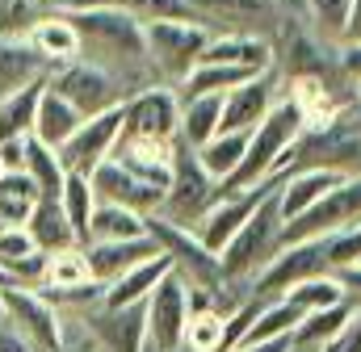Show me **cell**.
Returning a JSON list of instances; mask_svg holds the SVG:
<instances>
[{
    "label": "cell",
    "mask_w": 361,
    "mask_h": 352,
    "mask_svg": "<svg viewBox=\"0 0 361 352\" xmlns=\"http://www.w3.org/2000/svg\"><path fill=\"white\" fill-rule=\"evenodd\" d=\"M80 252H85V260H89V277L97 285H109V281H118L126 268L160 256V248L152 244V235H143V239H114V244H85Z\"/></svg>",
    "instance_id": "19"
},
{
    "label": "cell",
    "mask_w": 361,
    "mask_h": 352,
    "mask_svg": "<svg viewBox=\"0 0 361 352\" xmlns=\"http://www.w3.org/2000/svg\"><path fill=\"white\" fill-rule=\"evenodd\" d=\"M357 101H361V76H357Z\"/></svg>",
    "instance_id": "48"
},
{
    "label": "cell",
    "mask_w": 361,
    "mask_h": 352,
    "mask_svg": "<svg viewBox=\"0 0 361 352\" xmlns=\"http://www.w3.org/2000/svg\"><path fill=\"white\" fill-rule=\"evenodd\" d=\"M173 272V264L169 256H152V260L135 264V268H126L118 281H109L105 285V294H101V306L105 310H122V306H139V302H147V294L164 281Z\"/></svg>",
    "instance_id": "22"
},
{
    "label": "cell",
    "mask_w": 361,
    "mask_h": 352,
    "mask_svg": "<svg viewBox=\"0 0 361 352\" xmlns=\"http://www.w3.org/2000/svg\"><path fill=\"white\" fill-rule=\"evenodd\" d=\"M147 352H180L189 323V285L180 272H169L147 294Z\"/></svg>",
    "instance_id": "11"
},
{
    "label": "cell",
    "mask_w": 361,
    "mask_h": 352,
    "mask_svg": "<svg viewBox=\"0 0 361 352\" xmlns=\"http://www.w3.org/2000/svg\"><path fill=\"white\" fill-rule=\"evenodd\" d=\"M311 17L324 25V34H336L345 38V25H349V13H353V0H307Z\"/></svg>",
    "instance_id": "41"
},
{
    "label": "cell",
    "mask_w": 361,
    "mask_h": 352,
    "mask_svg": "<svg viewBox=\"0 0 361 352\" xmlns=\"http://www.w3.org/2000/svg\"><path fill=\"white\" fill-rule=\"evenodd\" d=\"M0 197H21V201H42L38 184L30 180V172H4L0 176Z\"/></svg>",
    "instance_id": "42"
},
{
    "label": "cell",
    "mask_w": 361,
    "mask_h": 352,
    "mask_svg": "<svg viewBox=\"0 0 361 352\" xmlns=\"http://www.w3.org/2000/svg\"><path fill=\"white\" fill-rule=\"evenodd\" d=\"M223 126V92H206V96H185L180 101V130L177 139L185 147H206Z\"/></svg>",
    "instance_id": "27"
},
{
    "label": "cell",
    "mask_w": 361,
    "mask_h": 352,
    "mask_svg": "<svg viewBox=\"0 0 361 352\" xmlns=\"http://www.w3.org/2000/svg\"><path fill=\"white\" fill-rule=\"evenodd\" d=\"M302 323V310L290 306L286 298H273L265 302V310L257 315V323L248 327V336L240 340V348H252V344H265V340H281V336H294V327ZM235 348V352H240Z\"/></svg>",
    "instance_id": "33"
},
{
    "label": "cell",
    "mask_w": 361,
    "mask_h": 352,
    "mask_svg": "<svg viewBox=\"0 0 361 352\" xmlns=\"http://www.w3.org/2000/svg\"><path fill=\"white\" fill-rule=\"evenodd\" d=\"M345 180V172H328V168H307V172H290L277 180V210L281 222L298 218L302 210H311L319 197H328L336 184Z\"/></svg>",
    "instance_id": "21"
},
{
    "label": "cell",
    "mask_w": 361,
    "mask_h": 352,
    "mask_svg": "<svg viewBox=\"0 0 361 352\" xmlns=\"http://www.w3.org/2000/svg\"><path fill=\"white\" fill-rule=\"evenodd\" d=\"M319 272H332L328 268V256H324V239H302V244H286V248H277V256H273L252 281V294L257 298H281L286 289H294L298 281H311V277H319Z\"/></svg>",
    "instance_id": "12"
},
{
    "label": "cell",
    "mask_w": 361,
    "mask_h": 352,
    "mask_svg": "<svg viewBox=\"0 0 361 352\" xmlns=\"http://www.w3.org/2000/svg\"><path fill=\"white\" fill-rule=\"evenodd\" d=\"M349 222H361V176H345L328 197H319L311 210L290 218L281 227V248L302 244V239H324V235H332Z\"/></svg>",
    "instance_id": "9"
},
{
    "label": "cell",
    "mask_w": 361,
    "mask_h": 352,
    "mask_svg": "<svg viewBox=\"0 0 361 352\" xmlns=\"http://www.w3.org/2000/svg\"><path fill=\"white\" fill-rule=\"evenodd\" d=\"M25 231H30V239L38 244L42 256L80 248V239H76V231H72V222H68V214H63L59 201H38L34 214H30V222H25Z\"/></svg>",
    "instance_id": "29"
},
{
    "label": "cell",
    "mask_w": 361,
    "mask_h": 352,
    "mask_svg": "<svg viewBox=\"0 0 361 352\" xmlns=\"http://www.w3.org/2000/svg\"><path fill=\"white\" fill-rule=\"evenodd\" d=\"M324 256H328V268H349V264H361V222H349L332 235H324Z\"/></svg>",
    "instance_id": "40"
},
{
    "label": "cell",
    "mask_w": 361,
    "mask_h": 352,
    "mask_svg": "<svg viewBox=\"0 0 361 352\" xmlns=\"http://www.w3.org/2000/svg\"><path fill=\"white\" fill-rule=\"evenodd\" d=\"M47 72H51V63L21 34H0V92H13Z\"/></svg>",
    "instance_id": "26"
},
{
    "label": "cell",
    "mask_w": 361,
    "mask_h": 352,
    "mask_svg": "<svg viewBox=\"0 0 361 352\" xmlns=\"http://www.w3.org/2000/svg\"><path fill=\"white\" fill-rule=\"evenodd\" d=\"M180 130V96L173 84H147L122 101V134L177 143Z\"/></svg>",
    "instance_id": "10"
},
{
    "label": "cell",
    "mask_w": 361,
    "mask_h": 352,
    "mask_svg": "<svg viewBox=\"0 0 361 352\" xmlns=\"http://www.w3.org/2000/svg\"><path fill=\"white\" fill-rule=\"evenodd\" d=\"M85 327L105 352H147V306H122V310H105L89 306Z\"/></svg>",
    "instance_id": "17"
},
{
    "label": "cell",
    "mask_w": 361,
    "mask_h": 352,
    "mask_svg": "<svg viewBox=\"0 0 361 352\" xmlns=\"http://www.w3.org/2000/svg\"><path fill=\"white\" fill-rule=\"evenodd\" d=\"M281 298H286L290 306H298L302 315L349 302V298H345V285L336 281V272H319V277H311V281H298V285H294V289H286Z\"/></svg>",
    "instance_id": "35"
},
{
    "label": "cell",
    "mask_w": 361,
    "mask_h": 352,
    "mask_svg": "<svg viewBox=\"0 0 361 352\" xmlns=\"http://www.w3.org/2000/svg\"><path fill=\"white\" fill-rule=\"evenodd\" d=\"M223 323H227V310H219V306L189 310L180 352H219L223 348Z\"/></svg>",
    "instance_id": "37"
},
{
    "label": "cell",
    "mask_w": 361,
    "mask_h": 352,
    "mask_svg": "<svg viewBox=\"0 0 361 352\" xmlns=\"http://www.w3.org/2000/svg\"><path fill=\"white\" fill-rule=\"evenodd\" d=\"M281 227H286V222H281L277 189H273L269 197L252 210V218L240 227V235L219 252V260H223V281L235 285V281L257 277V272L277 256V248H281Z\"/></svg>",
    "instance_id": "3"
},
{
    "label": "cell",
    "mask_w": 361,
    "mask_h": 352,
    "mask_svg": "<svg viewBox=\"0 0 361 352\" xmlns=\"http://www.w3.org/2000/svg\"><path fill=\"white\" fill-rule=\"evenodd\" d=\"M219 197H223V184L197 164V151L177 139V147H173V184L164 193V210L160 214L169 222H180V227H197V218Z\"/></svg>",
    "instance_id": "7"
},
{
    "label": "cell",
    "mask_w": 361,
    "mask_h": 352,
    "mask_svg": "<svg viewBox=\"0 0 361 352\" xmlns=\"http://www.w3.org/2000/svg\"><path fill=\"white\" fill-rule=\"evenodd\" d=\"M72 30L80 34V55H89V63L122 76L135 72L143 84H156L147 80L152 72V59H147V38H143V21L122 13V8H109V4H92V8H80V13H68Z\"/></svg>",
    "instance_id": "1"
},
{
    "label": "cell",
    "mask_w": 361,
    "mask_h": 352,
    "mask_svg": "<svg viewBox=\"0 0 361 352\" xmlns=\"http://www.w3.org/2000/svg\"><path fill=\"white\" fill-rule=\"evenodd\" d=\"M336 281L345 285V298L361 306V264H349V268H336Z\"/></svg>",
    "instance_id": "45"
},
{
    "label": "cell",
    "mask_w": 361,
    "mask_h": 352,
    "mask_svg": "<svg viewBox=\"0 0 361 352\" xmlns=\"http://www.w3.org/2000/svg\"><path fill=\"white\" fill-rule=\"evenodd\" d=\"M273 46L265 38H257V34H214L210 42H206V51H202V63H227V68H244V72H252V76H261V72H273Z\"/></svg>",
    "instance_id": "20"
},
{
    "label": "cell",
    "mask_w": 361,
    "mask_h": 352,
    "mask_svg": "<svg viewBox=\"0 0 361 352\" xmlns=\"http://www.w3.org/2000/svg\"><path fill=\"white\" fill-rule=\"evenodd\" d=\"M51 76V72H47ZM47 76L30 80V84L0 92V143L8 139H30L34 134V118H38V101L47 92Z\"/></svg>",
    "instance_id": "25"
},
{
    "label": "cell",
    "mask_w": 361,
    "mask_h": 352,
    "mask_svg": "<svg viewBox=\"0 0 361 352\" xmlns=\"http://www.w3.org/2000/svg\"><path fill=\"white\" fill-rule=\"evenodd\" d=\"M353 302H341V306H328V310H311V315H302V323L294 327V336H290V348L294 352H324L341 332H345V323L353 319Z\"/></svg>",
    "instance_id": "28"
},
{
    "label": "cell",
    "mask_w": 361,
    "mask_h": 352,
    "mask_svg": "<svg viewBox=\"0 0 361 352\" xmlns=\"http://www.w3.org/2000/svg\"><path fill=\"white\" fill-rule=\"evenodd\" d=\"M59 206H63V214H68V222H72V231H76V239H80V248H85V244H89L92 206H97V193H92L89 176L68 172V180H63V193H59Z\"/></svg>",
    "instance_id": "36"
},
{
    "label": "cell",
    "mask_w": 361,
    "mask_h": 352,
    "mask_svg": "<svg viewBox=\"0 0 361 352\" xmlns=\"http://www.w3.org/2000/svg\"><path fill=\"white\" fill-rule=\"evenodd\" d=\"M63 352H68V348H63Z\"/></svg>",
    "instance_id": "49"
},
{
    "label": "cell",
    "mask_w": 361,
    "mask_h": 352,
    "mask_svg": "<svg viewBox=\"0 0 361 352\" xmlns=\"http://www.w3.org/2000/svg\"><path fill=\"white\" fill-rule=\"evenodd\" d=\"M332 352H361V306L353 310V319L345 323V332L332 340Z\"/></svg>",
    "instance_id": "43"
},
{
    "label": "cell",
    "mask_w": 361,
    "mask_h": 352,
    "mask_svg": "<svg viewBox=\"0 0 361 352\" xmlns=\"http://www.w3.org/2000/svg\"><path fill=\"white\" fill-rule=\"evenodd\" d=\"M0 352H34V348H30V344L8 327V323H4V327H0Z\"/></svg>",
    "instance_id": "46"
},
{
    "label": "cell",
    "mask_w": 361,
    "mask_h": 352,
    "mask_svg": "<svg viewBox=\"0 0 361 352\" xmlns=\"http://www.w3.org/2000/svg\"><path fill=\"white\" fill-rule=\"evenodd\" d=\"M277 105V72H261L244 84H235L231 92H223V126L219 134H252L269 109Z\"/></svg>",
    "instance_id": "15"
},
{
    "label": "cell",
    "mask_w": 361,
    "mask_h": 352,
    "mask_svg": "<svg viewBox=\"0 0 361 352\" xmlns=\"http://www.w3.org/2000/svg\"><path fill=\"white\" fill-rule=\"evenodd\" d=\"M47 63H51V72L55 68H63V63H72V59H80V34L72 30V21L68 17H55V13H42L25 34H21Z\"/></svg>",
    "instance_id": "24"
},
{
    "label": "cell",
    "mask_w": 361,
    "mask_h": 352,
    "mask_svg": "<svg viewBox=\"0 0 361 352\" xmlns=\"http://www.w3.org/2000/svg\"><path fill=\"white\" fill-rule=\"evenodd\" d=\"M197 17H227V21H265L273 17V0H189Z\"/></svg>",
    "instance_id": "39"
},
{
    "label": "cell",
    "mask_w": 361,
    "mask_h": 352,
    "mask_svg": "<svg viewBox=\"0 0 361 352\" xmlns=\"http://www.w3.org/2000/svg\"><path fill=\"white\" fill-rule=\"evenodd\" d=\"M273 189H277V180H265V184L244 189V193H223V197H219V201H214L202 218H197V227H193V231H197V239H202V244L219 256V252H223V248L240 235V227L252 218V210L269 197Z\"/></svg>",
    "instance_id": "14"
},
{
    "label": "cell",
    "mask_w": 361,
    "mask_h": 352,
    "mask_svg": "<svg viewBox=\"0 0 361 352\" xmlns=\"http://www.w3.org/2000/svg\"><path fill=\"white\" fill-rule=\"evenodd\" d=\"M173 147L177 143H156V139H130V134H122L114 143L109 160L122 164L130 176H139V180H147V184H156V189L169 193V184H173Z\"/></svg>",
    "instance_id": "18"
},
{
    "label": "cell",
    "mask_w": 361,
    "mask_h": 352,
    "mask_svg": "<svg viewBox=\"0 0 361 352\" xmlns=\"http://www.w3.org/2000/svg\"><path fill=\"white\" fill-rule=\"evenodd\" d=\"M147 235H152V244L160 248V256H169L173 272L185 277L189 289H227V281H223V260L197 239L193 227H180V222H169L164 214H152V218H147Z\"/></svg>",
    "instance_id": "5"
},
{
    "label": "cell",
    "mask_w": 361,
    "mask_h": 352,
    "mask_svg": "<svg viewBox=\"0 0 361 352\" xmlns=\"http://www.w3.org/2000/svg\"><path fill=\"white\" fill-rule=\"evenodd\" d=\"M0 168L4 172H25V139L0 143Z\"/></svg>",
    "instance_id": "44"
},
{
    "label": "cell",
    "mask_w": 361,
    "mask_h": 352,
    "mask_svg": "<svg viewBox=\"0 0 361 352\" xmlns=\"http://www.w3.org/2000/svg\"><path fill=\"white\" fill-rule=\"evenodd\" d=\"M25 172H30V180L38 184L42 201H59L63 180H68V168H63L59 151H55V147H47V143H38L34 134L25 139Z\"/></svg>",
    "instance_id": "32"
},
{
    "label": "cell",
    "mask_w": 361,
    "mask_h": 352,
    "mask_svg": "<svg viewBox=\"0 0 361 352\" xmlns=\"http://www.w3.org/2000/svg\"><path fill=\"white\" fill-rule=\"evenodd\" d=\"M244 151H248V134H214L206 147H197V164L219 184H227L235 176V168H240Z\"/></svg>",
    "instance_id": "34"
},
{
    "label": "cell",
    "mask_w": 361,
    "mask_h": 352,
    "mask_svg": "<svg viewBox=\"0 0 361 352\" xmlns=\"http://www.w3.org/2000/svg\"><path fill=\"white\" fill-rule=\"evenodd\" d=\"M47 88H51L55 96H63L80 118L105 113V109H114V105H122V101H126L122 80H118L114 72H105V68L89 63L85 55H80V59H72V63H63V68H55V72L47 76Z\"/></svg>",
    "instance_id": "8"
},
{
    "label": "cell",
    "mask_w": 361,
    "mask_h": 352,
    "mask_svg": "<svg viewBox=\"0 0 361 352\" xmlns=\"http://www.w3.org/2000/svg\"><path fill=\"white\" fill-rule=\"evenodd\" d=\"M80 122H85V118H80V113H76V109H72V105H68L63 96H55V92L47 88V92H42V101H38V118H34V139L59 151V147H63V143H68V139H72V134L80 130Z\"/></svg>",
    "instance_id": "31"
},
{
    "label": "cell",
    "mask_w": 361,
    "mask_h": 352,
    "mask_svg": "<svg viewBox=\"0 0 361 352\" xmlns=\"http://www.w3.org/2000/svg\"><path fill=\"white\" fill-rule=\"evenodd\" d=\"M143 38H147L152 72L177 88L202 63V51L214 38V30L206 21H143Z\"/></svg>",
    "instance_id": "4"
},
{
    "label": "cell",
    "mask_w": 361,
    "mask_h": 352,
    "mask_svg": "<svg viewBox=\"0 0 361 352\" xmlns=\"http://www.w3.org/2000/svg\"><path fill=\"white\" fill-rule=\"evenodd\" d=\"M0 302H4V319L8 327L30 344L34 352H63L68 336H63V315L59 306L34 289V285H0Z\"/></svg>",
    "instance_id": "6"
},
{
    "label": "cell",
    "mask_w": 361,
    "mask_h": 352,
    "mask_svg": "<svg viewBox=\"0 0 361 352\" xmlns=\"http://www.w3.org/2000/svg\"><path fill=\"white\" fill-rule=\"evenodd\" d=\"M302 130H307V113L298 109V101H294V96H290V101H277L269 109V118L248 134V151H244L235 176L223 184V193H244V189L265 184L273 176V168H277V160L286 156V147H290Z\"/></svg>",
    "instance_id": "2"
},
{
    "label": "cell",
    "mask_w": 361,
    "mask_h": 352,
    "mask_svg": "<svg viewBox=\"0 0 361 352\" xmlns=\"http://www.w3.org/2000/svg\"><path fill=\"white\" fill-rule=\"evenodd\" d=\"M42 268H47V256L38 252V244L30 239L25 227H4L0 231V272L17 285H42Z\"/></svg>",
    "instance_id": "23"
},
{
    "label": "cell",
    "mask_w": 361,
    "mask_h": 352,
    "mask_svg": "<svg viewBox=\"0 0 361 352\" xmlns=\"http://www.w3.org/2000/svg\"><path fill=\"white\" fill-rule=\"evenodd\" d=\"M89 184H92V193H97V201H118V206H126V210H135L143 218H152V214L164 210V189L130 176L122 164H114V160L97 164L89 176Z\"/></svg>",
    "instance_id": "16"
},
{
    "label": "cell",
    "mask_w": 361,
    "mask_h": 352,
    "mask_svg": "<svg viewBox=\"0 0 361 352\" xmlns=\"http://www.w3.org/2000/svg\"><path fill=\"white\" fill-rule=\"evenodd\" d=\"M4 323H8V319H4V302H0V327H4Z\"/></svg>",
    "instance_id": "47"
},
{
    "label": "cell",
    "mask_w": 361,
    "mask_h": 352,
    "mask_svg": "<svg viewBox=\"0 0 361 352\" xmlns=\"http://www.w3.org/2000/svg\"><path fill=\"white\" fill-rule=\"evenodd\" d=\"M92 4H109V8H122L139 21H202L189 0H92Z\"/></svg>",
    "instance_id": "38"
},
{
    "label": "cell",
    "mask_w": 361,
    "mask_h": 352,
    "mask_svg": "<svg viewBox=\"0 0 361 352\" xmlns=\"http://www.w3.org/2000/svg\"><path fill=\"white\" fill-rule=\"evenodd\" d=\"M147 218L118 206V201H97L89 218V244H114V239H143Z\"/></svg>",
    "instance_id": "30"
},
{
    "label": "cell",
    "mask_w": 361,
    "mask_h": 352,
    "mask_svg": "<svg viewBox=\"0 0 361 352\" xmlns=\"http://www.w3.org/2000/svg\"><path fill=\"white\" fill-rule=\"evenodd\" d=\"M122 139V105L105 109V113H92L80 122V130L59 147V160L68 172H80V176H92L97 164H105L114 156V143Z\"/></svg>",
    "instance_id": "13"
}]
</instances>
